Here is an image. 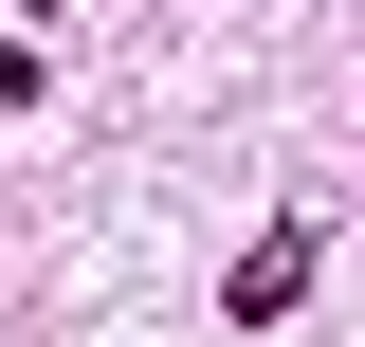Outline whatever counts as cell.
I'll return each mask as SVG.
<instances>
[{
  "instance_id": "obj_2",
  "label": "cell",
  "mask_w": 365,
  "mask_h": 347,
  "mask_svg": "<svg viewBox=\"0 0 365 347\" xmlns=\"http://www.w3.org/2000/svg\"><path fill=\"white\" fill-rule=\"evenodd\" d=\"M37 19H55V0H37Z\"/></svg>"
},
{
  "instance_id": "obj_1",
  "label": "cell",
  "mask_w": 365,
  "mask_h": 347,
  "mask_svg": "<svg viewBox=\"0 0 365 347\" xmlns=\"http://www.w3.org/2000/svg\"><path fill=\"white\" fill-rule=\"evenodd\" d=\"M292 293H311V219H274L256 256L220 274V311H237V329H274V311H292Z\"/></svg>"
}]
</instances>
